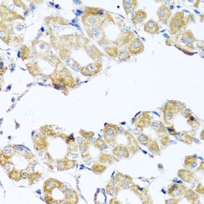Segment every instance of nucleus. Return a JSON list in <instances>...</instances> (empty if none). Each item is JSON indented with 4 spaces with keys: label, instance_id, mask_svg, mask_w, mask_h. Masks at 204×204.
Here are the masks:
<instances>
[{
    "label": "nucleus",
    "instance_id": "obj_38",
    "mask_svg": "<svg viewBox=\"0 0 204 204\" xmlns=\"http://www.w3.org/2000/svg\"><path fill=\"white\" fill-rule=\"evenodd\" d=\"M16 149L18 151V152H25V149H23L22 148H17Z\"/></svg>",
    "mask_w": 204,
    "mask_h": 204
},
{
    "label": "nucleus",
    "instance_id": "obj_13",
    "mask_svg": "<svg viewBox=\"0 0 204 204\" xmlns=\"http://www.w3.org/2000/svg\"><path fill=\"white\" fill-rule=\"evenodd\" d=\"M147 17L146 12L142 9L136 11L134 15V17L132 19V21L135 25L141 24L144 22Z\"/></svg>",
    "mask_w": 204,
    "mask_h": 204
},
{
    "label": "nucleus",
    "instance_id": "obj_15",
    "mask_svg": "<svg viewBox=\"0 0 204 204\" xmlns=\"http://www.w3.org/2000/svg\"><path fill=\"white\" fill-rule=\"evenodd\" d=\"M150 117L146 113H143L136 120V125L137 127L142 128L150 124Z\"/></svg>",
    "mask_w": 204,
    "mask_h": 204
},
{
    "label": "nucleus",
    "instance_id": "obj_34",
    "mask_svg": "<svg viewBox=\"0 0 204 204\" xmlns=\"http://www.w3.org/2000/svg\"><path fill=\"white\" fill-rule=\"evenodd\" d=\"M182 112V114L185 117H187V116L191 113V110L188 109H186L185 108L184 109H183V110L181 111Z\"/></svg>",
    "mask_w": 204,
    "mask_h": 204
},
{
    "label": "nucleus",
    "instance_id": "obj_12",
    "mask_svg": "<svg viewBox=\"0 0 204 204\" xmlns=\"http://www.w3.org/2000/svg\"><path fill=\"white\" fill-rule=\"evenodd\" d=\"M178 176L183 181L186 183H190L193 180L194 174L192 171L184 169L179 170Z\"/></svg>",
    "mask_w": 204,
    "mask_h": 204
},
{
    "label": "nucleus",
    "instance_id": "obj_35",
    "mask_svg": "<svg viewBox=\"0 0 204 204\" xmlns=\"http://www.w3.org/2000/svg\"><path fill=\"white\" fill-rule=\"evenodd\" d=\"M178 202H179V201H177V199H169V200H167V201H166V204H177Z\"/></svg>",
    "mask_w": 204,
    "mask_h": 204
},
{
    "label": "nucleus",
    "instance_id": "obj_5",
    "mask_svg": "<svg viewBox=\"0 0 204 204\" xmlns=\"http://www.w3.org/2000/svg\"><path fill=\"white\" fill-rule=\"evenodd\" d=\"M187 188L183 185L174 183L168 190V194L173 197H181L184 196Z\"/></svg>",
    "mask_w": 204,
    "mask_h": 204
},
{
    "label": "nucleus",
    "instance_id": "obj_23",
    "mask_svg": "<svg viewBox=\"0 0 204 204\" xmlns=\"http://www.w3.org/2000/svg\"><path fill=\"white\" fill-rule=\"evenodd\" d=\"M132 189L134 191V193H135L138 196H144L147 192L146 188H141L137 185H134L132 187Z\"/></svg>",
    "mask_w": 204,
    "mask_h": 204
},
{
    "label": "nucleus",
    "instance_id": "obj_9",
    "mask_svg": "<svg viewBox=\"0 0 204 204\" xmlns=\"http://www.w3.org/2000/svg\"><path fill=\"white\" fill-rule=\"evenodd\" d=\"M176 112L177 110L169 102L164 109V121L167 124H169L174 118Z\"/></svg>",
    "mask_w": 204,
    "mask_h": 204
},
{
    "label": "nucleus",
    "instance_id": "obj_36",
    "mask_svg": "<svg viewBox=\"0 0 204 204\" xmlns=\"http://www.w3.org/2000/svg\"><path fill=\"white\" fill-rule=\"evenodd\" d=\"M159 124H160V122H157V121H155V122H153L151 125L152 126V127L155 128V129H157L159 127Z\"/></svg>",
    "mask_w": 204,
    "mask_h": 204
},
{
    "label": "nucleus",
    "instance_id": "obj_32",
    "mask_svg": "<svg viewBox=\"0 0 204 204\" xmlns=\"http://www.w3.org/2000/svg\"><path fill=\"white\" fill-rule=\"evenodd\" d=\"M3 153H4V155H7V156L11 155L12 153V149L11 147H7L4 149Z\"/></svg>",
    "mask_w": 204,
    "mask_h": 204
},
{
    "label": "nucleus",
    "instance_id": "obj_27",
    "mask_svg": "<svg viewBox=\"0 0 204 204\" xmlns=\"http://www.w3.org/2000/svg\"><path fill=\"white\" fill-rule=\"evenodd\" d=\"M57 183V181H56L54 180H52V179L49 180L46 183V185L45 187H46L47 190H51L53 188L56 187Z\"/></svg>",
    "mask_w": 204,
    "mask_h": 204
},
{
    "label": "nucleus",
    "instance_id": "obj_21",
    "mask_svg": "<svg viewBox=\"0 0 204 204\" xmlns=\"http://www.w3.org/2000/svg\"><path fill=\"white\" fill-rule=\"evenodd\" d=\"M149 151L154 155H158L160 153V149L158 143L153 141L149 147Z\"/></svg>",
    "mask_w": 204,
    "mask_h": 204
},
{
    "label": "nucleus",
    "instance_id": "obj_39",
    "mask_svg": "<svg viewBox=\"0 0 204 204\" xmlns=\"http://www.w3.org/2000/svg\"><path fill=\"white\" fill-rule=\"evenodd\" d=\"M78 154H76V153H72V157H71V158L72 159H77V158H78Z\"/></svg>",
    "mask_w": 204,
    "mask_h": 204
},
{
    "label": "nucleus",
    "instance_id": "obj_28",
    "mask_svg": "<svg viewBox=\"0 0 204 204\" xmlns=\"http://www.w3.org/2000/svg\"><path fill=\"white\" fill-rule=\"evenodd\" d=\"M65 194L66 197L68 198L69 199H71V198H74L75 197H77L75 192L74 190H70V189H68L65 191Z\"/></svg>",
    "mask_w": 204,
    "mask_h": 204
},
{
    "label": "nucleus",
    "instance_id": "obj_19",
    "mask_svg": "<svg viewBox=\"0 0 204 204\" xmlns=\"http://www.w3.org/2000/svg\"><path fill=\"white\" fill-rule=\"evenodd\" d=\"M185 165L194 168L197 165V159L194 156H187L185 159Z\"/></svg>",
    "mask_w": 204,
    "mask_h": 204
},
{
    "label": "nucleus",
    "instance_id": "obj_26",
    "mask_svg": "<svg viewBox=\"0 0 204 204\" xmlns=\"http://www.w3.org/2000/svg\"><path fill=\"white\" fill-rule=\"evenodd\" d=\"M130 57L129 51H121L119 54V59L120 61H127Z\"/></svg>",
    "mask_w": 204,
    "mask_h": 204
},
{
    "label": "nucleus",
    "instance_id": "obj_16",
    "mask_svg": "<svg viewBox=\"0 0 204 204\" xmlns=\"http://www.w3.org/2000/svg\"><path fill=\"white\" fill-rule=\"evenodd\" d=\"M123 2L125 12L127 15L136 8L138 5V2L135 0H125Z\"/></svg>",
    "mask_w": 204,
    "mask_h": 204
},
{
    "label": "nucleus",
    "instance_id": "obj_30",
    "mask_svg": "<svg viewBox=\"0 0 204 204\" xmlns=\"http://www.w3.org/2000/svg\"><path fill=\"white\" fill-rule=\"evenodd\" d=\"M88 149V144L86 142H83L81 144L79 145V151L82 154V156L84 154H85Z\"/></svg>",
    "mask_w": 204,
    "mask_h": 204
},
{
    "label": "nucleus",
    "instance_id": "obj_6",
    "mask_svg": "<svg viewBox=\"0 0 204 204\" xmlns=\"http://www.w3.org/2000/svg\"><path fill=\"white\" fill-rule=\"evenodd\" d=\"M144 45L142 40L139 38H136L129 45L128 51L132 54L136 55L142 53L144 50Z\"/></svg>",
    "mask_w": 204,
    "mask_h": 204
},
{
    "label": "nucleus",
    "instance_id": "obj_3",
    "mask_svg": "<svg viewBox=\"0 0 204 204\" xmlns=\"http://www.w3.org/2000/svg\"><path fill=\"white\" fill-rule=\"evenodd\" d=\"M118 127L115 125L109 124L106 126L103 132L104 138L107 143L114 141L118 134Z\"/></svg>",
    "mask_w": 204,
    "mask_h": 204
},
{
    "label": "nucleus",
    "instance_id": "obj_10",
    "mask_svg": "<svg viewBox=\"0 0 204 204\" xmlns=\"http://www.w3.org/2000/svg\"><path fill=\"white\" fill-rule=\"evenodd\" d=\"M181 40L182 42L184 43L188 47L194 48L193 46L194 43L196 42V37L191 30H187L185 31L183 34Z\"/></svg>",
    "mask_w": 204,
    "mask_h": 204
},
{
    "label": "nucleus",
    "instance_id": "obj_2",
    "mask_svg": "<svg viewBox=\"0 0 204 204\" xmlns=\"http://www.w3.org/2000/svg\"><path fill=\"white\" fill-rule=\"evenodd\" d=\"M186 24L184 14L182 12H177L172 19L170 24V30L171 34H175L179 31Z\"/></svg>",
    "mask_w": 204,
    "mask_h": 204
},
{
    "label": "nucleus",
    "instance_id": "obj_31",
    "mask_svg": "<svg viewBox=\"0 0 204 204\" xmlns=\"http://www.w3.org/2000/svg\"><path fill=\"white\" fill-rule=\"evenodd\" d=\"M80 133L82 135V136H83L85 139H88L89 138L92 137V136L94 135V132H87V131H85L84 130H81L80 131Z\"/></svg>",
    "mask_w": 204,
    "mask_h": 204
},
{
    "label": "nucleus",
    "instance_id": "obj_4",
    "mask_svg": "<svg viewBox=\"0 0 204 204\" xmlns=\"http://www.w3.org/2000/svg\"><path fill=\"white\" fill-rule=\"evenodd\" d=\"M102 67V64L98 62L91 64L81 68V72L85 76H93L100 72Z\"/></svg>",
    "mask_w": 204,
    "mask_h": 204
},
{
    "label": "nucleus",
    "instance_id": "obj_37",
    "mask_svg": "<svg viewBox=\"0 0 204 204\" xmlns=\"http://www.w3.org/2000/svg\"><path fill=\"white\" fill-rule=\"evenodd\" d=\"M65 162H61L59 163V167H60V169H61L62 168L65 169Z\"/></svg>",
    "mask_w": 204,
    "mask_h": 204
},
{
    "label": "nucleus",
    "instance_id": "obj_29",
    "mask_svg": "<svg viewBox=\"0 0 204 204\" xmlns=\"http://www.w3.org/2000/svg\"><path fill=\"white\" fill-rule=\"evenodd\" d=\"M158 132L159 134L162 135H164L166 134L167 133V130L166 128L165 127V126H164V124L162 123V122H160V124L158 128Z\"/></svg>",
    "mask_w": 204,
    "mask_h": 204
},
{
    "label": "nucleus",
    "instance_id": "obj_1",
    "mask_svg": "<svg viewBox=\"0 0 204 204\" xmlns=\"http://www.w3.org/2000/svg\"><path fill=\"white\" fill-rule=\"evenodd\" d=\"M100 11L92 9L85 12L82 18L83 24L88 28L100 27L102 23V19Z\"/></svg>",
    "mask_w": 204,
    "mask_h": 204
},
{
    "label": "nucleus",
    "instance_id": "obj_8",
    "mask_svg": "<svg viewBox=\"0 0 204 204\" xmlns=\"http://www.w3.org/2000/svg\"><path fill=\"white\" fill-rule=\"evenodd\" d=\"M88 34L89 36L95 40L100 42L104 37L105 34L102 28L100 27H94L88 28Z\"/></svg>",
    "mask_w": 204,
    "mask_h": 204
},
{
    "label": "nucleus",
    "instance_id": "obj_18",
    "mask_svg": "<svg viewBox=\"0 0 204 204\" xmlns=\"http://www.w3.org/2000/svg\"><path fill=\"white\" fill-rule=\"evenodd\" d=\"M185 197L187 199L192 202H194L199 198V195L192 190H187L185 193Z\"/></svg>",
    "mask_w": 204,
    "mask_h": 204
},
{
    "label": "nucleus",
    "instance_id": "obj_33",
    "mask_svg": "<svg viewBox=\"0 0 204 204\" xmlns=\"http://www.w3.org/2000/svg\"><path fill=\"white\" fill-rule=\"evenodd\" d=\"M166 129H167V131L170 134V135H174L176 134L175 129L172 127H167L166 128Z\"/></svg>",
    "mask_w": 204,
    "mask_h": 204
},
{
    "label": "nucleus",
    "instance_id": "obj_11",
    "mask_svg": "<svg viewBox=\"0 0 204 204\" xmlns=\"http://www.w3.org/2000/svg\"><path fill=\"white\" fill-rule=\"evenodd\" d=\"M144 30L150 34H156L159 30L158 23L154 19H150L144 24Z\"/></svg>",
    "mask_w": 204,
    "mask_h": 204
},
{
    "label": "nucleus",
    "instance_id": "obj_25",
    "mask_svg": "<svg viewBox=\"0 0 204 204\" xmlns=\"http://www.w3.org/2000/svg\"><path fill=\"white\" fill-rule=\"evenodd\" d=\"M106 192L110 196H115L116 194V189L113 184V183H110L106 187Z\"/></svg>",
    "mask_w": 204,
    "mask_h": 204
},
{
    "label": "nucleus",
    "instance_id": "obj_20",
    "mask_svg": "<svg viewBox=\"0 0 204 204\" xmlns=\"http://www.w3.org/2000/svg\"><path fill=\"white\" fill-rule=\"evenodd\" d=\"M186 118H187L188 123L190 126L193 128H196V127L198 126V124H199L198 120L196 118V117H195V116H194L191 113L187 116Z\"/></svg>",
    "mask_w": 204,
    "mask_h": 204
},
{
    "label": "nucleus",
    "instance_id": "obj_14",
    "mask_svg": "<svg viewBox=\"0 0 204 204\" xmlns=\"http://www.w3.org/2000/svg\"><path fill=\"white\" fill-rule=\"evenodd\" d=\"M113 153L114 155L120 158H128L129 156L127 148L123 145L117 146L113 150Z\"/></svg>",
    "mask_w": 204,
    "mask_h": 204
},
{
    "label": "nucleus",
    "instance_id": "obj_24",
    "mask_svg": "<svg viewBox=\"0 0 204 204\" xmlns=\"http://www.w3.org/2000/svg\"><path fill=\"white\" fill-rule=\"evenodd\" d=\"M170 102L177 111H181L186 108L185 104L181 102L176 101V100H173V101H170Z\"/></svg>",
    "mask_w": 204,
    "mask_h": 204
},
{
    "label": "nucleus",
    "instance_id": "obj_22",
    "mask_svg": "<svg viewBox=\"0 0 204 204\" xmlns=\"http://www.w3.org/2000/svg\"><path fill=\"white\" fill-rule=\"evenodd\" d=\"M137 139L140 144L145 145H148L151 142V138L144 134H140L138 136Z\"/></svg>",
    "mask_w": 204,
    "mask_h": 204
},
{
    "label": "nucleus",
    "instance_id": "obj_17",
    "mask_svg": "<svg viewBox=\"0 0 204 204\" xmlns=\"http://www.w3.org/2000/svg\"><path fill=\"white\" fill-rule=\"evenodd\" d=\"M176 138L180 141H181L187 144H191L193 142V137L185 132L176 133L175 135Z\"/></svg>",
    "mask_w": 204,
    "mask_h": 204
},
{
    "label": "nucleus",
    "instance_id": "obj_41",
    "mask_svg": "<svg viewBox=\"0 0 204 204\" xmlns=\"http://www.w3.org/2000/svg\"><path fill=\"white\" fill-rule=\"evenodd\" d=\"M37 193H38L39 194H40V190H37Z\"/></svg>",
    "mask_w": 204,
    "mask_h": 204
},
{
    "label": "nucleus",
    "instance_id": "obj_7",
    "mask_svg": "<svg viewBox=\"0 0 204 204\" xmlns=\"http://www.w3.org/2000/svg\"><path fill=\"white\" fill-rule=\"evenodd\" d=\"M171 12L169 8L166 5H162L157 11V15L159 21L166 23L169 19Z\"/></svg>",
    "mask_w": 204,
    "mask_h": 204
},
{
    "label": "nucleus",
    "instance_id": "obj_40",
    "mask_svg": "<svg viewBox=\"0 0 204 204\" xmlns=\"http://www.w3.org/2000/svg\"><path fill=\"white\" fill-rule=\"evenodd\" d=\"M203 134H204V131H202V134H201V139H202V140L204 139V135H203Z\"/></svg>",
    "mask_w": 204,
    "mask_h": 204
}]
</instances>
